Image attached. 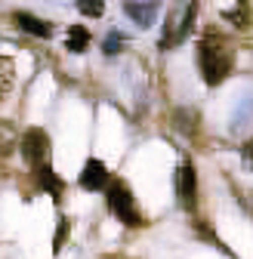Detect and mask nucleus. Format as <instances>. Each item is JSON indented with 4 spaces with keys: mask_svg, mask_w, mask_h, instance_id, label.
<instances>
[{
    "mask_svg": "<svg viewBox=\"0 0 253 259\" xmlns=\"http://www.w3.org/2000/svg\"><path fill=\"white\" fill-rule=\"evenodd\" d=\"M123 13L130 16L139 28H151L154 25V16H157V4H154V0H139V4H136V0H126Z\"/></svg>",
    "mask_w": 253,
    "mask_h": 259,
    "instance_id": "7",
    "label": "nucleus"
},
{
    "mask_svg": "<svg viewBox=\"0 0 253 259\" xmlns=\"http://www.w3.org/2000/svg\"><path fill=\"white\" fill-rule=\"evenodd\" d=\"M77 182H80L83 191H105L111 185V173H108V167L102 164V160L90 157L87 164H83V170H80V179Z\"/></svg>",
    "mask_w": 253,
    "mask_h": 259,
    "instance_id": "5",
    "label": "nucleus"
},
{
    "mask_svg": "<svg viewBox=\"0 0 253 259\" xmlns=\"http://www.w3.org/2000/svg\"><path fill=\"white\" fill-rule=\"evenodd\" d=\"M105 198H108V210L114 219H120L126 229H139V225H145L139 207H136V198L130 185H126L123 179H111V185L105 188Z\"/></svg>",
    "mask_w": 253,
    "mask_h": 259,
    "instance_id": "2",
    "label": "nucleus"
},
{
    "mask_svg": "<svg viewBox=\"0 0 253 259\" xmlns=\"http://www.w3.org/2000/svg\"><path fill=\"white\" fill-rule=\"evenodd\" d=\"M34 176H37V185H40L47 194H53V201H62V194H65V182L56 176L53 164H40V167H34Z\"/></svg>",
    "mask_w": 253,
    "mask_h": 259,
    "instance_id": "8",
    "label": "nucleus"
},
{
    "mask_svg": "<svg viewBox=\"0 0 253 259\" xmlns=\"http://www.w3.org/2000/svg\"><path fill=\"white\" fill-rule=\"evenodd\" d=\"M68 229H71L68 219H62V222H59V232H56V241H53V250H56V253L62 250V238H68Z\"/></svg>",
    "mask_w": 253,
    "mask_h": 259,
    "instance_id": "13",
    "label": "nucleus"
},
{
    "mask_svg": "<svg viewBox=\"0 0 253 259\" xmlns=\"http://www.w3.org/2000/svg\"><path fill=\"white\" fill-rule=\"evenodd\" d=\"M232 68H235V50L229 47V40L210 34L198 44V71L207 87H219L232 74Z\"/></svg>",
    "mask_w": 253,
    "mask_h": 259,
    "instance_id": "1",
    "label": "nucleus"
},
{
    "mask_svg": "<svg viewBox=\"0 0 253 259\" xmlns=\"http://www.w3.org/2000/svg\"><path fill=\"white\" fill-rule=\"evenodd\" d=\"M223 19H226V22H232L235 28H250V4H247V0H238V7L226 10V13H223Z\"/></svg>",
    "mask_w": 253,
    "mask_h": 259,
    "instance_id": "10",
    "label": "nucleus"
},
{
    "mask_svg": "<svg viewBox=\"0 0 253 259\" xmlns=\"http://www.w3.org/2000/svg\"><path fill=\"white\" fill-rule=\"evenodd\" d=\"M65 50L74 53V56H80V53L90 50V28L87 25H71L65 31Z\"/></svg>",
    "mask_w": 253,
    "mask_h": 259,
    "instance_id": "9",
    "label": "nucleus"
},
{
    "mask_svg": "<svg viewBox=\"0 0 253 259\" xmlns=\"http://www.w3.org/2000/svg\"><path fill=\"white\" fill-rule=\"evenodd\" d=\"M176 194H179V204L185 210H195L198 207V173L192 164H182L176 173Z\"/></svg>",
    "mask_w": 253,
    "mask_h": 259,
    "instance_id": "4",
    "label": "nucleus"
},
{
    "mask_svg": "<svg viewBox=\"0 0 253 259\" xmlns=\"http://www.w3.org/2000/svg\"><path fill=\"white\" fill-rule=\"evenodd\" d=\"M120 47H123V37H120V34H108L105 44H102V53H105V56H117Z\"/></svg>",
    "mask_w": 253,
    "mask_h": 259,
    "instance_id": "12",
    "label": "nucleus"
},
{
    "mask_svg": "<svg viewBox=\"0 0 253 259\" xmlns=\"http://www.w3.org/2000/svg\"><path fill=\"white\" fill-rule=\"evenodd\" d=\"M13 22L25 31V34H31V37H40V40H50V37H53V22L34 16V13L19 10V13H13Z\"/></svg>",
    "mask_w": 253,
    "mask_h": 259,
    "instance_id": "6",
    "label": "nucleus"
},
{
    "mask_svg": "<svg viewBox=\"0 0 253 259\" xmlns=\"http://www.w3.org/2000/svg\"><path fill=\"white\" fill-rule=\"evenodd\" d=\"M19 151L25 157V164L34 170L40 164H50V136H47V130L40 126H31L22 133V142H19Z\"/></svg>",
    "mask_w": 253,
    "mask_h": 259,
    "instance_id": "3",
    "label": "nucleus"
},
{
    "mask_svg": "<svg viewBox=\"0 0 253 259\" xmlns=\"http://www.w3.org/2000/svg\"><path fill=\"white\" fill-rule=\"evenodd\" d=\"M77 13L87 19H99L105 13V0H77Z\"/></svg>",
    "mask_w": 253,
    "mask_h": 259,
    "instance_id": "11",
    "label": "nucleus"
},
{
    "mask_svg": "<svg viewBox=\"0 0 253 259\" xmlns=\"http://www.w3.org/2000/svg\"><path fill=\"white\" fill-rule=\"evenodd\" d=\"M241 157H244V167H247V170H253V139L241 148Z\"/></svg>",
    "mask_w": 253,
    "mask_h": 259,
    "instance_id": "14",
    "label": "nucleus"
}]
</instances>
